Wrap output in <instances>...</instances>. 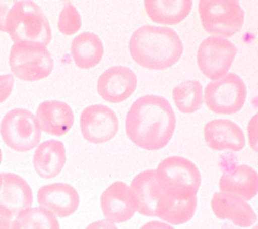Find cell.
Segmentation results:
<instances>
[{
  "instance_id": "1",
  "label": "cell",
  "mask_w": 258,
  "mask_h": 229,
  "mask_svg": "<svg viewBox=\"0 0 258 229\" xmlns=\"http://www.w3.org/2000/svg\"><path fill=\"white\" fill-rule=\"evenodd\" d=\"M175 129V115L169 102L157 95H144L130 106L126 133L138 147L158 150L167 145Z\"/></svg>"
},
{
  "instance_id": "2",
  "label": "cell",
  "mask_w": 258,
  "mask_h": 229,
  "mask_svg": "<svg viewBox=\"0 0 258 229\" xmlns=\"http://www.w3.org/2000/svg\"><path fill=\"white\" fill-rule=\"evenodd\" d=\"M129 51L139 66L149 70H164L178 62L183 46L173 29L144 25L132 33Z\"/></svg>"
},
{
  "instance_id": "3",
  "label": "cell",
  "mask_w": 258,
  "mask_h": 229,
  "mask_svg": "<svg viewBox=\"0 0 258 229\" xmlns=\"http://www.w3.org/2000/svg\"><path fill=\"white\" fill-rule=\"evenodd\" d=\"M6 32L14 43L33 42L48 45L51 28L40 7L30 0H18L6 18Z\"/></svg>"
},
{
  "instance_id": "4",
  "label": "cell",
  "mask_w": 258,
  "mask_h": 229,
  "mask_svg": "<svg viewBox=\"0 0 258 229\" xmlns=\"http://www.w3.org/2000/svg\"><path fill=\"white\" fill-rule=\"evenodd\" d=\"M155 177L162 191L174 198L188 199L197 196L201 185L199 168L180 156H169L160 161Z\"/></svg>"
},
{
  "instance_id": "5",
  "label": "cell",
  "mask_w": 258,
  "mask_h": 229,
  "mask_svg": "<svg viewBox=\"0 0 258 229\" xmlns=\"http://www.w3.org/2000/svg\"><path fill=\"white\" fill-rule=\"evenodd\" d=\"M199 13L204 29L221 37L236 34L244 23L245 13L237 0H201Z\"/></svg>"
},
{
  "instance_id": "6",
  "label": "cell",
  "mask_w": 258,
  "mask_h": 229,
  "mask_svg": "<svg viewBox=\"0 0 258 229\" xmlns=\"http://www.w3.org/2000/svg\"><path fill=\"white\" fill-rule=\"evenodd\" d=\"M9 66L16 78L34 82L50 75L53 60L45 45L33 42L14 43L10 49Z\"/></svg>"
},
{
  "instance_id": "7",
  "label": "cell",
  "mask_w": 258,
  "mask_h": 229,
  "mask_svg": "<svg viewBox=\"0 0 258 229\" xmlns=\"http://www.w3.org/2000/svg\"><path fill=\"white\" fill-rule=\"evenodd\" d=\"M0 134L8 147L19 152L36 147L41 138L35 115L23 108L12 109L5 114L0 124Z\"/></svg>"
},
{
  "instance_id": "8",
  "label": "cell",
  "mask_w": 258,
  "mask_h": 229,
  "mask_svg": "<svg viewBox=\"0 0 258 229\" xmlns=\"http://www.w3.org/2000/svg\"><path fill=\"white\" fill-rule=\"evenodd\" d=\"M247 97L244 81L235 73L210 82L205 89L207 107L216 114H234L242 109Z\"/></svg>"
},
{
  "instance_id": "9",
  "label": "cell",
  "mask_w": 258,
  "mask_h": 229,
  "mask_svg": "<svg viewBox=\"0 0 258 229\" xmlns=\"http://www.w3.org/2000/svg\"><path fill=\"white\" fill-rule=\"evenodd\" d=\"M237 51V46L227 38L209 36L199 46L198 66L207 78L219 80L230 70Z\"/></svg>"
},
{
  "instance_id": "10",
  "label": "cell",
  "mask_w": 258,
  "mask_h": 229,
  "mask_svg": "<svg viewBox=\"0 0 258 229\" xmlns=\"http://www.w3.org/2000/svg\"><path fill=\"white\" fill-rule=\"evenodd\" d=\"M118 124L115 112L101 104L85 108L80 117V128L83 137L95 144L111 140L117 134Z\"/></svg>"
},
{
  "instance_id": "11",
  "label": "cell",
  "mask_w": 258,
  "mask_h": 229,
  "mask_svg": "<svg viewBox=\"0 0 258 229\" xmlns=\"http://www.w3.org/2000/svg\"><path fill=\"white\" fill-rule=\"evenodd\" d=\"M0 213L13 220L23 211L31 208L33 194L28 183L13 173H1Z\"/></svg>"
},
{
  "instance_id": "12",
  "label": "cell",
  "mask_w": 258,
  "mask_h": 229,
  "mask_svg": "<svg viewBox=\"0 0 258 229\" xmlns=\"http://www.w3.org/2000/svg\"><path fill=\"white\" fill-rule=\"evenodd\" d=\"M137 86L133 71L127 67L114 66L101 74L97 82L99 95L107 102L120 103L128 99Z\"/></svg>"
},
{
  "instance_id": "13",
  "label": "cell",
  "mask_w": 258,
  "mask_h": 229,
  "mask_svg": "<svg viewBox=\"0 0 258 229\" xmlns=\"http://www.w3.org/2000/svg\"><path fill=\"white\" fill-rule=\"evenodd\" d=\"M101 209L107 221L123 223L137 211L136 203L130 188L123 182H115L101 195Z\"/></svg>"
},
{
  "instance_id": "14",
  "label": "cell",
  "mask_w": 258,
  "mask_h": 229,
  "mask_svg": "<svg viewBox=\"0 0 258 229\" xmlns=\"http://www.w3.org/2000/svg\"><path fill=\"white\" fill-rule=\"evenodd\" d=\"M39 207L54 216L64 218L73 215L80 204L77 190L67 183H53L40 187L37 191Z\"/></svg>"
},
{
  "instance_id": "15",
  "label": "cell",
  "mask_w": 258,
  "mask_h": 229,
  "mask_svg": "<svg viewBox=\"0 0 258 229\" xmlns=\"http://www.w3.org/2000/svg\"><path fill=\"white\" fill-rule=\"evenodd\" d=\"M211 207L216 217L222 220L228 219L238 227L252 226L257 220L252 207L245 200L233 194L214 193Z\"/></svg>"
},
{
  "instance_id": "16",
  "label": "cell",
  "mask_w": 258,
  "mask_h": 229,
  "mask_svg": "<svg viewBox=\"0 0 258 229\" xmlns=\"http://www.w3.org/2000/svg\"><path fill=\"white\" fill-rule=\"evenodd\" d=\"M207 145L214 150L239 151L245 146V135L240 126L228 119H215L204 128Z\"/></svg>"
},
{
  "instance_id": "17",
  "label": "cell",
  "mask_w": 258,
  "mask_h": 229,
  "mask_svg": "<svg viewBox=\"0 0 258 229\" xmlns=\"http://www.w3.org/2000/svg\"><path fill=\"white\" fill-rule=\"evenodd\" d=\"M35 117L40 130L54 136L67 134L74 124L73 110L62 101L41 102L36 109Z\"/></svg>"
},
{
  "instance_id": "18",
  "label": "cell",
  "mask_w": 258,
  "mask_h": 229,
  "mask_svg": "<svg viewBox=\"0 0 258 229\" xmlns=\"http://www.w3.org/2000/svg\"><path fill=\"white\" fill-rule=\"evenodd\" d=\"M130 190L136 203L137 211L144 216H156L158 202L163 195L154 169L136 175L130 184Z\"/></svg>"
},
{
  "instance_id": "19",
  "label": "cell",
  "mask_w": 258,
  "mask_h": 229,
  "mask_svg": "<svg viewBox=\"0 0 258 229\" xmlns=\"http://www.w3.org/2000/svg\"><path fill=\"white\" fill-rule=\"evenodd\" d=\"M219 188L221 193L233 194L249 201L258 194V173L246 164L234 166L222 175Z\"/></svg>"
},
{
  "instance_id": "20",
  "label": "cell",
  "mask_w": 258,
  "mask_h": 229,
  "mask_svg": "<svg viewBox=\"0 0 258 229\" xmlns=\"http://www.w3.org/2000/svg\"><path fill=\"white\" fill-rule=\"evenodd\" d=\"M66 160L63 143L54 139L40 143L33 154L34 169L43 179H52L58 176L66 164Z\"/></svg>"
},
{
  "instance_id": "21",
  "label": "cell",
  "mask_w": 258,
  "mask_h": 229,
  "mask_svg": "<svg viewBox=\"0 0 258 229\" xmlns=\"http://www.w3.org/2000/svg\"><path fill=\"white\" fill-rule=\"evenodd\" d=\"M145 11L149 18L160 24H177L190 12L191 0H146Z\"/></svg>"
},
{
  "instance_id": "22",
  "label": "cell",
  "mask_w": 258,
  "mask_h": 229,
  "mask_svg": "<svg viewBox=\"0 0 258 229\" xmlns=\"http://www.w3.org/2000/svg\"><path fill=\"white\" fill-rule=\"evenodd\" d=\"M71 54L77 67L88 70L97 66L104 54L101 38L93 32H82L77 35L71 44Z\"/></svg>"
},
{
  "instance_id": "23",
  "label": "cell",
  "mask_w": 258,
  "mask_h": 229,
  "mask_svg": "<svg viewBox=\"0 0 258 229\" xmlns=\"http://www.w3.org/2000/svg\"><path fill=\"white\" fill-rule=\"evenodd\" d=\"M197 204V196L188 199H180L166 195L163 192L158 202L156 216L172 225L184 224L192 218Z\"/></svg>"
},
{
  "instance_id": "24",
  "label": "cell",
  "mask_w": 258,
  "mask_h": 229,
  "mask_svg": "<svg viewBox=\"0 0 258 229\" xmlns=\"http://www.w3.org/2000/svg\"><path fill=\"white\" fill-rule=\"evenodd\" d=\"M11 229H60L56 216L41 208H29L12 220Z\"/></svg>"
},
{
  "instance_id": "25",
  "label": "cell",
  "mask_w": 258,
  "mask_h": 229,
  "mask_svg": "<svg viewBox=\"0 0 258 229\" xmlns=\"http://www.w3.org/2000/svg\"><path fill=\"white\" fill-rule=\"evenodd\" d=\"M172 98L176 108L181 113H194L203 104L202 85L197 80L182 82L173 88Z\"/></svg>"
},
{
  "instance_id": "26",
  "label": "cell",
  "mask_w": 258,
  "mask_h": 229,
  "mask_svg": "<svg viewBox=\"0 0 258 229\" xmlns=\"http://www.w3.org/2000/svg\"><path fill=\"white\" fill-rule=\"evenodd\" d=\"M81 26L82 18L77 8L71 2L64 3L58 16V30L64 35H72L79 31Z\"/></svg>"
},
{
  "instance_id": "27",
  "label": "cell",
  "mask_w": 258,
  "mask_h": 229,
  "mask_svg": "<svg viewBox=\"0 0 258 229\" xmlns=\"http://www.w3.org/2000/svg\"><path fill=\"white\" fill-rule=\"evenodd\" d=\"M248 138L251 148L258 153V113H256L248 123Z\"/></svg>"
},
{
  "instance_id": "28",
  "label": "cell",
  "mask_w": 258,
  "mask_h": 229,
  "mask_svg": "<svg viewBox=\"0 0 258 229\" xmlns=\"http://www.w3.org/2000/svg\"><path fill=\"white\" fill-rule=\"evenodd\" d=\"M14 85L12 75H0V103H3L11 94Z\"/></svg>"
},
{
  "instance_id": "29",
  "label": "cell",
  "mask_w": 258,
  "mask_h": 229,
  "mask_svg": "<svg viewBox=\"0 0 258 229\" xmlns=\"http://www.w3.org/2000/svg\"><path fill=\"white\" fill-rule=\"evenodd\" d=\"M14 3V0H0V31L6 32V18Z\"/></svg>"
},
{
  "instance_id": "30",
  "label": "cell",
  "mask_w": 258,
  "mask_h": 229,
  "mask_svg": "<svg viewBox=\"0 0 258 229\" xmlns=\"http://www.w3.org/2000/svg\"><path fill=\"white\" fill-rule=\"evenodd\" d=\"M85 229H118L115 224L107 220H99L89 224Z\"/></svg>"
},
{
  "instance_id": "31",
  "label": "cell",
  "mask_w": 258,
  "mask_h": 229,
  "mask_svg": "<svg viewBox=\"0 0 258 229\" xmlns=\"http://www.w3.org/2000/svg\"><path fill=\"white\" fill-rule=\"evenodd\" d=\"M140 229H174V228L164 222L150 221L145 223L143 226H141Z\"/></svg>"
},
{
  "instance_id": "32",
  "label": "cell",
  "mask_w": 258,
  "mask_h": 229,
  "mask_svg": "<svg viewBox=\"0 0 258 229\" xmlns=\"http://www.w3.org/2000/svg\"><path fill=\"white\" fill-rule=\"evenodd\" d=\"M12 220L0 213V229H11Z\"/></svg>"
},
{
  "instance_id": "33",
  "label": "cell",
  "mask_w": 258,
  "mask_h": 229,
  "mask_svg": "<svg viewBox=\"0 0 258 229\" xmlns=\"http://www.w3.org/2000/svg\"><path fill=\"white\" fill-rule=\"evenodd\" d=\"M1 160H2V152H1V149H0V164H1Z\"/></svg>"
},
{
  "instance_id": "34",
  "label": "cell",
  "mask_w": 258,
  "mask_h": 229,
  "mask_svg": "<svg viewBox=\"0 0 258 229\" xmlns=\"http://www.w3.org/2000/svg\"><path fill=\"white\" fill-rule=\"evenodd\" d=\"M1 183H2V178H1V173H0V187H1Z\"/></svg>"
},
{
  "instance_id": "35",
  "label": "cell",
  "mask_w": 258,
  "mask_h": 229,
  "mask_svg": "<svg viewBox=\"0 0 258 229\" xmlns=\"http://www.w3.org/2000/svg\"><path fill=\"white\" fill-rule=\"evenodd\" d=\"M252 229H258V225H256V226H254V228H252Z\"/></svg>"
}]
</instances>
